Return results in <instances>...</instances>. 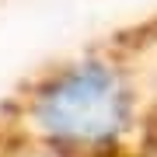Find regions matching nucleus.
<instances>
[{
	"label": "nucleus",
	"instance_id": "nucleus-1",
	"mask_svg": "<svg viewBox=\"0 0 157 157\" xmlns=\"http://www.w3.org/2000/svg\"><path fill=\"white\" fill-rule=\"evenodd\" d=\"M0 157H157V56L112 35L42 67L0 101Z\"/></svg>",
	"mask_w": 157,
	"mask_h": 157
},
{
	"label": "nucleus",
	"instance_id": "nucleus-2",
	"mask_svg": "<svg viewBox=\"0 0 157 157\" xmlns=\"http://www.w3.org/2000/svg\"><path fill=\"white\" fill-rule=\"evenodd\" d=\"M115 39L133 45V49H143V52H150V56H157V17H147V21L133 25V28L115 32Z\"/></svg>",
	"mask_w": 157,
	"mask_h": 157
}]
</instances>
